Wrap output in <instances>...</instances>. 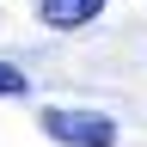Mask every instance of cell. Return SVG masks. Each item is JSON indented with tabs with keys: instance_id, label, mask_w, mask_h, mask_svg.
<instances>
[{
	"instance_id": "obj_3",
	"label": "cell",
	"mask_w": 147,
	"mask_h": 147,
	"mask_svg": "<svg viewBox=\"0 0 147 147\" xmlns=\"http://www.w3.org/2000/svg\"><path fill=\"white\" fill-rule=\"evenodd\" d=\"M18 92H25V74H18V67H6V61H0V98H18Z\"/></svg>"
},
{
	"instance_id": "obj_2",
	"label": "cell",
	"mask_w": 147,
	"mask_h": 147,
	"mask_svg": "<svg viewBox=\"0 0 147 147\" xmlns=\"http://www.w3.org/2000/svg\"><path fill=\"white\" fill-rule=\"evenodd\" d=\"M98 6L104 0H43V25H55V31H80V25H92L98 18Z\"/></svg>"
},
{
	"instance_id": "obj_1",
	"label": "cell",
	"mask_w": 147,
	"mask_h": 147,
	"mask_svg": "<svg viewBox=\"0 0 147 147\" xmlns=\"http://www.w3.org/2000/svg\"><path fill=\"white\" fill-rule=\"evenodd\" d=\"M43 135L61 141V147H117V123L104 117V110H43Z\"/></svg>"
}]
</instances>
